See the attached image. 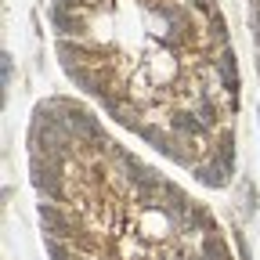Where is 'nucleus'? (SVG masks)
Segmentation results:
<instances>
[{"mask_svg": "<svg viewBox=\"0 0 260 260\" xmlns=\"http://www.w3.org/2000/svg\"><path fill=\"white\" fill-rule=\"evenodd\" d=\"M32 184H37L44 195L58 199V195H61V170H58V159L32 155Z\"/></svg>", "mask_w": 260, "mask_h": 260, "instance_id": "nucleus-1", "label": "nucleus"}, {"mask_svg": "<svg viewBox=\"0 0 260 260\" xmlns=\"http://www.w3.org/2000/svg\"><path fill=\"white\" fill-rule=\"evenodd\" d=\"M51 22H54V29L61 32V40L73 37V32H76V37H83V32H87V18L80 15V8H61V4H54V8H51Z\"/></svg>", "mask_w": 260, "mask_h": 260, "instance_id": "nucleus-2", "label": "nucleus"}, {"mask_svg": "<svg viewBox=\"0 0 260 260\" xmlns=\"http://www.w3.org/2000/svg\"><path fill=\"white\" fill-rule=\"evenodd\" d=\"M159 18L170 25L174 37H184V32H191V15H188L181 4H162V8H159Z\"/></svg>", "mask_w": 260, "mask_h": 260, "instance_id": "nucleus-3", "label": "nucleus"}, {"mask_svg": "<svg viewBox=\"0 0 260 260\" xmlns=\"http://www.w3.org/2000/svg\"><path fill=\"white\" fill-rule=\"evenodd\" d=\"M40 224L47 228V235H69V220H65L54 206H47V203L40 206Z\"/></svg>", "mask_w": 260, "mask_h": 260, "instance_id": "nucleus-4", "label": "nucleus"}, {"mask_svg": "<svg viewBox=\"0 0 260 260\" xmlns=\"http://www.w3.org/2000/svg\"><path fill=\"white\" fill-rule=\"evenodd\" d=\"M174 130H177V134H199V130H206V126L199 123L195 109H188V112H177L174 116Z\"/></svg>", "mask_w": 260, "mask_h": 260, "instance_id": "nucleus-5", "label": "nucleus"}, {"mask_svg": "<svg viewBox=\"0 0 260 260\" xmlns=\"http://www.w3.org/2000/svg\"><path fill=\"white\" fill-rule=\"evenodd\" d=\"M220 76H224V87L228 90H239V73H235V58H232V51H224V58H220Z\"/></svg>", "mask_w": 260, "mask_h": 260, "instance_id": "nucleus-6", "label": "nucleus"}, {"mask_svg": "<svg viewBox=\"0 0 260 260\" xmlns=\"http://www.w3.org/2000/svg\"><path fill=\"white\" fill-rule=\"evenodd\" d=\"M195 116H199V123H203V126H217V119H220L217 105H213V102H206V98H203L199 105H195Z\"/></svg>", "mask_w": 260, "mask_h": 260, "instance_id": "nucleus-7", "label": "nucleus"}, {"mask_svg": "<svg viewBox=\"0 0 260 260\" xmlns=\"http://www.w3.org/2000/svg\"><path fill=\"white\" fill-rule=\"evenodd\" d=\"M203 253H206V260H228V249H224V242H220L217 235H206Z\"/></svg>", "mask_w": 260, "mask_h": 260, "instance_id": "nucleus-8", "label": "nucleus"}, {"mask_svg": "<svg viewBox=\"0 0 260 260\" xmlns=\"http://www.w3.org/2000/svg\"><path fill=\"white\" fill-rule=\"evenodd\" d=\"M199 177H203V184L220 188V184L228 181V170H217V167H199Z\"/></svg>", "mask_w": 260, "mask_h": 260, "instance_id": "nucleus-9", "label": "nucleus"}, {"mask_svg": "<svg viewBox=\"0 0 260 260\" xmlns=\"http://www.w3.org/2000/svg\"><path fill=\"white\" fill-rule=\"evenodd\" d=\"M199 11H206V15H217V8H213V0H191Z\"/></svg>", "mask_w": 260, "mask_h": 260, "instance_id": "nucleus-10", "label": "nucleus"}, {"mask_svg": "<svg viewBox=\"0 0 260 260\" xmlns=\"http://www.w3.org/2000/svg\"><path fill=\"white\" fill-rule=\"evenodd\" d=\"M0 61H4V87H8V83H11V58L4 54V58H0Z\"/></svg>", "mask_w": 260, "mask_h": 260, "instance_id": "nucleus-11", "label": "nucleus"}]
</instances>
